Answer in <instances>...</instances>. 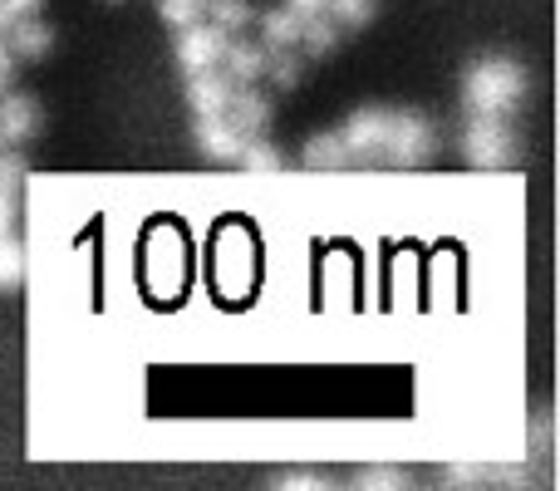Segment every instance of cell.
Masks as SVG:
<instances>
[{"mask_svg":"<svg viewBox=\"0 0 560 491\" xmlns=\"http://www.w3.org/2000/svg\"><path fill=\"white\" fill-rule=\"evenodd\" d=\"M526 98V69L506 55H487L467 69L463 79V108L482 118H512Z\"/></svg>","mask_w":560,"mask_h":491,"instance_id":"6da1fadb","label":"cell"},{"mask_svg":"<svg viewBox=\"0 0 560 491\" xmlns=\"http://www.w3.org/2000/svg\"><path fill=\"white\" fill-rule=\"evenodd\" d=\"M463 157L482 173L492 167H512L516 163V133L506 118H482V114H467L463 128Z\"/></svg>","mask_w":560,"mask_h":491,"instance_id":"7a4b0ae2","label":"cell"},{"mask_svg":"<svg viewBox=\"0 0 560 491\" xmlns=\"http://www.w3.org/2000/svg\"><path fill=\"white\" fill-rule=\"evenodd\" d=\"M438 148V128L428 124L423 114H394L388 124V143H384V157L394 167H423Z\"/></svg>","mask_w":560,"mask_h":491,"instance_id":"3957f363","label":"cell"},{"mask_svg":"<svg viewBox=\"0 0 560 491\" xmlns=\"http://www.w3.org/2000/svg\"><path fill=\"white\" fill-rule=\"evenodd\" d=\"M388 124H394V108H359V114L339 128V143H345V153H349V167L378 163V157H384Z\"/></svg>","mask_w":560,"mask_h":491,"instance_id":"277c9868","label":"cell"},{"mask_svg":"<svg viewBox=\"0 0 560 491\" xmlns=\"http://www.w3.org/2000/svg\"><path fill=\"white\" fill-rule=\"evenodd\" d=\"M226 30L212 25V20H192V25H183V39H177V65L187 69V74H197V69H217L222 65V49H226Z\"/></svg>","mask_w":560,"mask_h":491,"instance_id":"5b68a950","label":"cell"},{"mask_svg":"<svg viewBox=\"0 0 560 491\" xmlns=\"http://www.w3.org/2000/svg\"><path fill=\"white\" fill-rule=\"evenodd\" d=\"M192 138H197V148H202V157H212V163H236V153H242V143H246V133L226 114H197Z\"/></svg>","mask_w":560,"mask_h":491,"instance_id":"8992f818","label":"cell"},{"mask_svg":"<svg viewBox=\"0 0 560 491\" xmlns=\"http://www.w3.org/2000/svg\"><path fill=\"white\" fill-rule=\"evenodd\" d=\"M39 133V104L30 94H0V143H25Z\"/></svg>","mask_w":560,"mask_h":491,"instance_id":"52a82bcc","label":"cell"},{"mask_svg":"<svg viewBox=\"0 0 560 491\" xmlns=\"http://www.w3.org/2000/svg\"><path fill=\"white\" fill-rule=\"evenodd\" d=\"M232 89L236 84L222 74V69H197V74L187 79V104H192V114H226Z\"/></svg>","mask_w":560,"mask_h":491,"instance_id":"ba28073f","label":"cell"},{"mask_svg":"<svg viewBox=\"0 0 560 491\" xmlns=\"http://www.w3.org/2000/svg\"><path fill=\"white\" fill-rule=\"evenodd\" d=\"M226 118H232L242 133H266V128H271V98L256 84H236L232 104H226Z\"/></svg>","mask_w":560,"mask_h":491,"instance_id":"9c48e42d","label":"cell"},{"mask_svg":"<svg viewBox=\"0 0 560 491\" xmlns=\"http://www.w3.org/2000/svg\"><path fill=\"white\" fill-rule=\"evenodd\" d=\"M222 69L232 84H256L266 74V45H246V39H226L222 49Z\"/></svg>","mask_w":560,"mask_h":491,"instance_id":"30bf717a","label":"cell"},{"mask_svg":"<svg viewBox=\"0 0 560 491\" xmlns=\"http://www.w3.org/2000/svg\"><path fill=\"white\" fill-rule=\"evenodd\" d=\"M49 39H55V35H49L35 15H15V20H10V30H5L10 55H20V59H39L49 49Z\"/></svg>","mask_w":560,"mask_h":491,"instance_id":"8fae6325","label":"cell"},{"mask_svg":"<svg viewBox=\"0 0 560 491\" xmlns=\"http://www.w3.org/2000/svg\"><path fill=\"white\" fill-rule=\"evenodd\" d=\"M300 25H305V20H300L290 5L266 10L261 15V45L266 49H295L300 45Z\"/></svg>","mask_w":560,"mask_h":491,"instance_id":"7c38bea8","label":"cell"},{"mask_svg":"<svg viewBox=\"0 0 560 491\" xmlns=\"http://www.w3.org/2000/svg\"><path fill=\"white\" fill-rule=\"evenodd\" d=\"M236 163H242L246 173H280V167H285V157H280V148H276L266 133H246V143H242V153H236Z\"/></svg>","mask_w":560,"mask_h":491,"instance_id":"4fadbf2b","label":"cell"},{"mask_svg":"<svg viewBox=\"0 0 560 491\" xmlns=\"http://www.w3.org/2000/svg\"><path fill=\"white\" fill-rule=\"evenodd\" d=\"M335 45H339V25H335L329 15H310L305 25H300V45H295V49H305L310 59L335 55Z\"/></svg>","mask_w":560,"mask_h":491,"instance_id":"5bb4252c","label":"cell"},{"mask_svg":"<svg viewBox=\"0 0 560 491\" xmlns=\"http://www.w3.org/2000/svg\"><path fill=\"white\" fill-rule=\"evenodd\" d=\"M202 15L212 20V25H222L226 35H236V30H246L256 20V10H252V0H207Z\"/></svg>","mask_w":560,"mask_h":491,"instance_id":"9a60e30c","label":"cell"},{"mask_svg":"<svg viewBox=\"0 0 560 491\" xmlns=\"http://www.w3.org/2000/svg\"><path fill=\"white\" fill-rule=\"evenodd\" d=\"M300 157H305V167H315V173L319 167H349V153H345V143H339V133H315Z\"/></svg>","mask_w":560,"mask_h":491,"instance_id":"2e32d148","label":"cell"},{"mask_svg":"<svg viewBox=\"0 0 560 491\" xmlns=\"http://www.w3.org/2000/svg\"><path fill=\"white\" fill-rule=\"evenodd\" d=\"M300 74H305V59L295 55V49H266V74L276 89H295Z\"/></svg>","mask_w":560,"mask_h":491,"instance_id":"e0dca14e","label":"cell"},{"mask_svg":"<svg viewBox=\"0 0 560 491\" xmlns=\"http://www.w3.org/2000/svg\"><path fill=\"white\" fill-rule=\"evenodd\" d=\"M25 285V246L15 236H0V290H20Z\"/></svg>","mask_w":560,"mask_h":491,"instance_id":"ac0fdd59","label":"cell"},{"mask_svg":"<svg viewBox=\"0 0 560 491\" xmlns=\"http://www.w3.org/2000/svg\"><path fill=\"white\" fill-rule=\"evenodd\" d=\"M325 15L335 20L339 30H359V25H369V20L378 15V0H329Z\"/></svg>","mask_w":560,"mask_h":491,"instance_id":"d6986e66","label":"cell"},{"mask_svg":"<svg viewBox=\"0 0 560 491\" xmlns=\"http://www.w3.org/2000/svg\"><path fill=\"white\" fill-rule=\"evenodd\" d=\"M202 5L207 0H158V10H163V20L167 25H192V20H202Z\"/></svg>","mask_w":560,"mask_h":491,"instance_id":"ffe728a7","label":"cell"},{"mask_svg":"<svg viewBox=\"0 0 560 491\" xmlns=\"http://www.w3.org/2000/svg\"><path fill=\"white\" fill-rule=\"evenodd\" d=\"M25 173H30V163L20 153H0V192L15 197L25 187Z\"/></svg>","mask_w":560,"mask_h":491,"instance_id":"44dd1931","label":"cell"},{"mask_svg":"<svg viewBox=\"0 0 560 491\" xmlns=\"http://www.w3.org/2000/svg\"><path fill=\"white\" fill-rule=\"evenodd\" d=\"M404 482H408V477L394 472V467H374V472L359 477V487H404Z\"/></svg>","mask_w":560,"mask_h":491,"instance_id":"7402d4cb","label":"cell"},{"mask_svg":"<svg viewBox=\"0 0 560 491\" xmlns=\"http://www.w3.org/2000/svg\"><path fill=\"white\" fill-rule=\"evenodd\" d=\"M285 5L295 10L300 20H310V15H325V5H329V0H285Z\"/></svg>","mask_w":560,"mask_h":491,"instance_id":"603a6c76","label":"cell"},{"mask_svg":"<svg viewBox=\"0 0 560 491\" xmlns=\"http://www.w3.org/2000/svg\"><path fill=\"white\" fill-rule=\"evenodd\" d=\"M447 482H453V487H472V482H482V477H477V467H447Z\"/></svg>","mask_w":560,"mask_h":491,"instance_id":"cb8c5ba5","label":"cell"},{"mask_svg":"<svg viewBox=\"0 0 560 491\" xmlns=\"http://www.w3.org/2000/svg\"><path fill=\"white\" fill-rule=\"evenodd\" d=\"M10 222H15V202H10V192H0V236L10 232Z\"/></svg>","mask_w":560,"mask_h":491,"instance_id":"d4e9b609","label":"cell"},{"mask_svg":"<svg viewBox=\"0 0 560 491\" xmlns=\"http://www.w3.org/2000/svg\"><path fill=\"white\" fill-rule=\"evenodd\" d=\"M0 5H5L10 15H35V10H39V0H0Z\"/></svg>","mask_w":560,"mask_h":491,"instance_id":"484cf974","label":"cell"},{"mask_svg":"<svg viewBox=\"0 0 560 491\" xmlns=\"http://www.w3.org/2000/svg\"><path fill=\"white\" fill-rule=\"evenodd\" d=\"M10 59H15V55H10V45L0 39V89H5V79H10Z\"/></svg>","mask_w":560,"mask_h":491,"instance_id":"4316f807","label":"cell"},{"mask_svg":"<svg viewBox=\"0 0 560 491\" xmlns=\"http://www.w3.org/2000/svg\"><path fill=\"white\" fill-rule=\"evenodd\" d=\"M10 20H15V15H10V10H5V5H0V39H5V30H10Z\"/></svg>","mask_w":560,"mask_h":491,"instance_id":"83f0119b","label":"cell"},{"mask_svg":"<svg viewBox=\"0 0 560 491\" xmlns=\"http://www.w3.org/2000/svg\"><path fill=\"white\" fill-rule=\"evenodd\" d=\"M0 148H5V143H0Z\"/></svg>","mask_w":560,"mask_h":491,"instance_id":"f1b7e54d","label":"cell"}]
</instances>
